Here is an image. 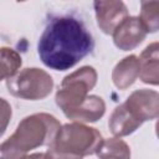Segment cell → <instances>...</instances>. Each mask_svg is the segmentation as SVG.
<instances>
[{"label": "cell", "instance_id": "6da1fadb", "mask_svg": "<svg viewBox=\"0 0 159 159\" xmlns=\"http://www.w3.org/2000/svg\"><path fill=\"white\" fill-rule=\"evenodd\" d=\"M93 37L84 24L70 15L51 19L37 42L42 63L55 71H66L83 60L93 48Z\"/></svg>", "mask_w": 159, "mask_h": 159}, {"label": "cell", "instance_id": "7a4b0ae2", "mask_svg": "<svg viewBox=\"0 0 159 159\" xmlns=\"http://www.w3.org/2000/svg\"><path fill=\"white\" fill-rule=\"evenodd\" d=\"M61 123L48 113L25 117L12 135L0 144V158H25L40 147H50Z\"/></svg>", "mask_w": 159, "mask_h": 159}, {"label": "cell", "instance_id": "3957f363", "mask_svg": "<svg viewBox=\"0 0 159 159\" xmlns=\"http://www.w3.org/2000/svg\"><path fill=\"white\" fill-rule=\"evenodd\" d=\"M103 142L102 134L81 122L67 123L60 127L46 157L77 159L96 154Z\"/></svg>", "mask_w": 159, "mask_h": 159}, {"label": "cell", "instance_id": "277c9868", "mask_svg": "<svg viewBox=\"0 0 159 159\" xmlns=\"http://www.w3.org/2000/svg\"><path fill=\"white\" fill-rule=\"evenodd\" d=\"M97 83V72L91 66H83L67 75L56 92V104L63 114L82 103Z\"/></svg>", "mask_w": 159, "mask_h": 159}, {"label": "cell", "instance_id": "5b68a950", "mask_svg": "<svg viewBox=\"0 0 159 159\" xmlns=\"http://www.w3.org/2000/svg\"><path fill=\"white\" fill-rule=\"evenodd\" d=\"M6 87L14 97L26 101H39L51 93L53 80L46 71L31 67L17 71L14 76L6 78Z\"/></svg>", "mask_w": 159, "mask_h": 159}, {"label": "cell", "instance_id": "8992f818", "mask_svg": "<svg viewBox=\"0 0 159 159\" xmlns=\"http://www.w3.org/2000/svg\"><path fill=\"white\" fill-rule=\"evenodd\" d=\"M125 108L142 123L158 118L159 94L153 89H137L129 94L123 103Z\"/></svg>", "mask_w": 159, "mask_h": 159}, {"label": "cell", "instance_id": "52a82bcc", "mask_svg": "<svg viewBox=\"0 0 159 159\" xmlns=\"http://www.w3.org/2000/svg\"><path fill=\"white\" fill-rule=\"evenodd\" d=\"M96 20L99 30L112 35L114 29L128 16V9L122 0H93Z\"/></svg>", "mask_w": 159, "mask_h": 159}, {"label": "cell", "instance_id": "ba28073f", "mask_svg": "<svg viewBox=\"0 0 159 159\" xmlns=\"http://www.w3.org/2000/svg\"><path fill=\"white\" fill-rule=\"evenodd\" d=\"M147 31L138 16H127L112 32L113 42L122 51H130L138 47L145 39Z\"/></svg>", "mask_w": 159, "mask_h": 159}, {"label": "cell", "instance_id": "9c48e42d", "mask_svg": "<svg viewBox=\"0 0 159 159\" xmlns=\"http://www.w3.org/2000/svg\"><path fill=\"white\" fill-rule=\"evenodd\" d=\"M104 112H106L104 101L98 96L91 94V96H87V98L82 103H80L77 107L65 113V116L73 122L92 123L101 119Z\"/></svg>", "mask_w": 159, "mask_h": 159}, {"label": "cell", "instance_id": "30bf717a", "mask_svg": "<svg viewBox=\"0 0 159 159\" xmlns=\"http://www.w3.org/2000/svg\"><path fill=\"white\" fill-rule=\"evenodd\" d=\"M158 61H159V45L153 42L148 45L138 57L139 62V78L142 82L157 86L159 83L158 73Z\"/></svg>", "mask_w": 159, "mask_h": 159}, {"label": "cell", "instance_id": "8fae6325", "mask_svg": "<svg viewBox=\"0 0 159 159\" xmlns=\"http://www.w3.org/2000/svg\"><path fill=\"white\" fill-rule=\"evenodd\" d=\"M143 123L137 119L122 103L114 108L112 112L109 120H108V127L112 132L113 135L116 137H125L132 133H134Z\"/></svg>", "mask_w": 159, "mask_h": 159}, {"label": "cell", "instance_id": "7c38bea8", "mask_svg": "<svg viewBox=\"0 0 159 159\" xmlns=\"http://www.w3.org/2000/svg\"><path fill=\"white\" fill-rule=\"evenodd\" d=\"M139 76V62L135 55H129L120 60L112 71L113 84L118 89H127Z\"/></svg>", "mask_w": 159, "mask_h": 159}, {"label": "cell", "instance_id": "4fadbf2b", "mask_svg": "<svg viewBox=\"0 0 159 159\" xmlns=\"http://www.w3.org/2000/svg\"><path fill=\"white\" fill-rule=\"evenodd\" d=\"M21 56L10 47H0V81L14 76L21 67Z\"/></svg>", "mask_w": 159, "mask_h": 159}, {"label": "cell", "instance_id": "5bb4252c", "mask_svg": "<svg viewBox=\"0 0 159 159\" xmlns=\"http://www.w3.org/2000/svg\"><path fill=\"white\" fill-rule=\"evenodd\" d=\"M99 158H129L130 149L128 144L120 139V137L103 139L101 147L96 152Z\"/></svg>", "mask_w": 159, "mask_h": 159}, {"label": "cell", "instance_id": "9a60e30c", "mask_svg": "<svg viewBox=\"0 0 159 159\" xmlns=\"http://www.w3.org/2000/svg\"><path fill=\"white\" fill-rule=\"evenodd\" d=\"M159 0H140V15L138 16L147 32L158 30Z\"/></svg>", "mask_w": 159, "mask_h": 159}, {"label": "cell", "instance_id": "2e32d148", "mask_svg": "<svg viewBox=\"0 0 159 159\" xmlns=\"http://www.w3.org/2000/svg\"><path fill=\"white\" fill-rule=\"evenodd\" d=\"M11 116H12V109H11L10 103L6 99L0 97V137L5 133L10 123Z\"/></svg>", "mask_w": 159, "mask_h": 159}, {"label": "cell", "instance_id": "e0dca14e", "mask_svg": "<svg viewBox=\"0 0 159 159\" xmlns=\"http://www.w3.org/2000/svg\"><path fill=\"white\" fill-rule=\"evenodd\" d=\"M16 1H19V2H24V1H26V0H16Z\"/></svg>", "mask_w": 159, "mask_h": 159}]
</instances>
